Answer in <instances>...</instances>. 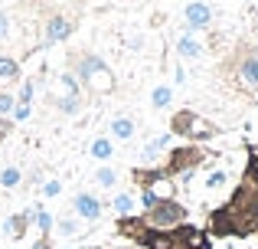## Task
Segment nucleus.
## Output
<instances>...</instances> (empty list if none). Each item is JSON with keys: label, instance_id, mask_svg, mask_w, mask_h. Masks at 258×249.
<instances>
[{"label": "nucleus", "instance_id": "32", "mask_svg": "<svg viewBox=\"0 0 258 249\" xmlns=\"http://www.w3.org/2000/svg\"><path fill=\"white\" fill-rule=\"evenodd\" d=\"M173 82H176V85H183V82H186V72H183L180 66H176V69H173Z\"/></svg>", "mask_w": 258, "mask_h": 249}, {"label": "nucleus", "instance_id": "12", "mask_svg": "<svg viewBox=\"0 0 258 249\" xmlns=\"http://www.w3.org/2000/svg\"><path fill=\"white\" fill-rule=\"evenodd\" d=\"M88 154H92L95 161H111V158H114V144H111V138H95V141H92V147H88Z\"/></svg>", "mask_w": 258, "mask_h": 249}, {"label": "nucleus", "instance_id": "33", "mask_svg": "<svg viewBox=\"0 0 258 249\" xmlns=\"http://www.w3.org/2000/svg\"><path fill=\"white\" fill-rule=\"evenodd\" d=\"M7 131H10V122H7V118H0V138H4Z\"/></svg>", "mask_w": 258, "mask_h": 249}, {"label": "nucleus", "instance_id": "16", "mask_svg": "<svg viewBox=\"0 0 258 249\" xmlns=\"http://www.w3.org/2000/svg\"><path fill=\"white\" fill-rule=\"evenodd\" d=\"M33 223L39 226V233H43V236H49L52 226H56V217H52L49 210H43V207H33Z\"/></svg>", "mask_w": 258, "mask_h": 249}, {"label": "nucleus", "instance_id": "5", "mask_svg": "<svg viewBox=\"0 0 258 249\" xmlns=\"http://www.w3.org/2000/svg\"><path fill=\"white\" fill-rule=\"evenodd\" d=\"M72 213H76L79 220H101V213H105V204H101L95 193L79 190L76 197H72Z\"/></svg>", "mask_w": 258, "mask_h": 249}, {"label": "nucleus", "instance_id": "31", "mask_svg": "<svg viewBox=\"0 0 258 249\" xmlns=\"http://www.w3.org/2000/svg\"><path fill=\"white\" fill-rule=\"evenodd\" d=\"M30 249H52V243H49V236H39L36 243H33Z\"/></svg>", "mask_w": 258, "mask_h": 249}, {"label": "nucleus", "instance_id": "27", "mask_svg": "<svg viewBox=\"0 0 258 249\" xmlns=\"http://www.w3.org/2000/svg\"><path fill=\"white\" fill-rule=\"evenodd\" d=\"M59 193H62V180L52 177V180H46V184H43V197H59Z\"/></svg>", "mask_w": 258, "mask_h": 249}, {"label": "nucleus", "instance_id": "20", "mask_svg": "<svg viewBox=\"0 0 258 249\" xmlns=\"http://www.w3.org/2000/svg\"><path fill=\"white\" fill-rule=\"evenodd\" d=\"M111 207H114V213H118V217H131V210H134V197H131V193H114Z\"/></svg>", "mask_w": 258, "mask_h": 249}, {"label": "nucleus", "instance_id": "25", "mask_svg": "<svg viewBox=\"0 0 258 249\" xmlns=\"http://www.w3.org/2000/svg\"><path fill=\"white\" fill-rule=\"evenodd\" d=\"M62 89H66V95H82V82L72 72H62Z\"/></svg>", "mask_w": 258, "mask_h": 249}, {"label": "nucleus", "instance_id": "22", "mask_svg": "<svg viewBox=\"0 0 258 249\" xmlns=\"http://www.w3.org/2000/svg\"><path fill=\"white\" fill-rule=\"evenodd\" d=\"M245 184L258 190V147L248 151V167H245Z\"/></svg>", "mask_w": 258, "mask_h": 249}, {"label": "nucleus", "instance_id": "29", "mask_svg": "<svg viewBox=\"0 0 258 249\" xmlns=\"http://www.w3.org/2000/svg\"><path fill=\"white\" fill-rule=\"evenodd\" d=\"M30 118V105H17L13 109V122H26Z\"/></svg>", "mask_w": 258, "mask_h": 249}, {"label": "nucleus", "instance_id": "11", "mask_svg": "<svg viewBox=\"0 0 258 249\" xmlns=\"http://www.w3.org/2000/svg\"><path fill=\"white\" fill-rule=\"evenodd\" d=\"M30 220H33V210H23V213H13L10 220L4 223L7 236H23L26 230H30Z\"/></svg>", "mask_w": 258, "mask_h": 249}, {"label": "nucleus", "instance_id": "1", "mask_svg": "<svg viewBox=\"0 0 258 249\" xmlns=\"http://www.w3.org/2000/svg\"><path fill=\"white\" fill-rule=\"evenodd\" d=\"M72 76L85 85V89H101V92H111L114 89V79H111V69L105 66V59L95 56V53H82L76 59V72Z\"/></svg>", "mask_w": 258, "mask_h": 249}, {"label": "nucleus", "instance_id": "2", "mask_svg": "<svg viewBox=\"0 0 258 249\" xmlns=\"http://www.w3.org/2000/svg\"><path fill=\"white\" fill-rule=\"evenodd\" d=\"M183 220H186V207L176 204L173 197H164L154 210H147L144 223L151 230H176V226H183Z\"/></svg>", "mask_w": 258, "mask_h": 249}, {"label": "nucleus", "instance_id": "8", "mask_svg": "<svg viewBox=\"0 0 258 249\" xmlns=\"http://www.w3.org/2000/svg\"><path fill=\"white\" fill-rule=\"evenodd\" d=\"M176 56H183V59H200L203 56V43L193 36V33H183V36H176Z\"/></svg>", "mask_w": 258, "mask_h": 249}, {"label": "nucleus", "instance_id": "24", "mask_svg": "<svg viewBox=\"0 0 258 249\" xmlns=\"http://www.w3.org/2000/svg\"><path fill=\"white\" fill-rule=\"evenodd\" d=\"M13 109H17V95L13 92H0V118L13 115Z\"/></svg>", "mask_w": 258, "mask_h": 249}, {"label": "nucleus", "instance_id": "7", "mask_svg": "<svg viewBox=\"0 0 258 249\" xmlns=\"http://www.w3.org/2000/svg\"><path fill=\"white\" fill-rule=\"evenodd\" d=\"M200 161H203V151L196 144H189V147H180V151L170 154V164H167L164 171H167V177H170V174H183V171H189V167H196Z\"/></svg>", "mask_w": 258, "mask_h": 249}, {"label": "nucleus", "instance_id": "14", "mask_svg": "<svg viewBox=\"0 0 258 249\" xmlns=\"http://www.w3.org/2000/svg\"><path fill=\"white\" fill-rule=\"evenodd\" d=\"M23 184V171H20L17 164H7L0 167V187H7V190H13V187Z\"/></svg>", "mask_w": 258, "mask_h": 249}, {"label": "nucleus", "instance_id": "15", "mask_svg": "<svg viewBox=\"0 0 258 249\" xmlns=\"http://www.w3.org/2000/svg\"><path fill=\"white\" fill-rule=\"evenodd\" d=\"M170 102H173V89L170 85H154V92H151V105L157 112H164V109H170Z\"/></svg>", "mask_w": 258, "mask_h": 249}, {"label": "nucleus", "instance_id": "6", "mask_svg": "<svg viewBox=\"0 0 258 249\" xmlns=\"http://www.w3.org/2000/svg\"><path fill=\"white\" fill-rule=\"evenodd\" d=\"M183 23H186V33L206 30V26L213 23V7L203 4V0H193V4H186V10H183Z\"/></svg>", "mask_w": 258, "mask_h": 249}, {"label": "nucleus", "instance_id": "3", "mask_svg": "<svg viewBox=\"0 0 258 249\" xmlns=\"http://www.w3.org/2000/svg\"><path fill=\"white\" fill-rule=\"evenodd\" d=\"M216 131H219V128L209 125V122H203L200 115H193V112H176L173 122H170V134H183V138H189V141L213 138Z\"/></svg>", "mask_w": 258, "mask_h": 249}, {"label": "nucleus", "instance_id": "17", "mask_svg": "<svg viewBox=\"0 0 258 249\" xmlns=\"http://www.w3.org/2000/svg\"><path fill=\"white\" fill-rule=\"evenodd\" d=\"M95 184H98V187H105V190L118 187V171H114V167H108V164H101L98 171H95Z\"/></svg>", "mask_w": 258, "mask_h": 249}, {"label": "nucleus", "instance_id": "30", "mask_svg": "<svg viewBox=\"0 0 258 249\" xmlns=\"http://www.w3.org/2000/svg\"><path fill=\"white\" fill-rule=\"evenodd\" d=\"M7 33H10V17L0 10V39H7Z\"/></svg>", "mask_w": 258, "mask_h": 249}, {"label": "nucleus", "instance_id": "28", "mask_svg": "<svg viewBox=\"0 0 258 249\" xmlns=\"http://www.w3.org/2000/svg\"><path fill=\"white\" fill-rule=\"evenodd\" d=\"M222 184H226V171H216V174H209V177H206V187H209V190H219Z\"/></svg>", "mask_w": 258, "mask_h": 249}, {"label": "nucleus", "instance_id": "18", "mask_svg": "<svg viewBox=\"0 0 258 249\" xmlns=\"http://www.w3.org/2000/svg\"><path fill=\"white\" fill-rule=\"evenodd\" d=\"M56 109L62 112V115H79V109H82V95H59Z\"/></svg>", "mask_w": 258, "mask_h": 249}, {"label": "nucleus", "instance_id": "19", "mask_svg": "<svg viewBox=\"0 0 258 249\" xmlns=\"http://www.w3.org/2000/svg\"><path fill=\"white\" fill-rule=\"evenodd\" d=\"M0 79L10 82V79H20V63L13 56H0Z\"/></svg>", "mask_w": 258, "mask_h": 249}, {"label": "nucleus", "instance_id": "9", "mask_svg": "<svg viewBox=\"0 0 258 249\" xmlns=\"http://www.w3.org/2000/svg\"><path fill=\"white\" fill-rule=\"evenodd\" d=\"M134 131H138V125H134L131 115H114L111 118V138L114 141H131Z\"/></svg>", "mask_w": 258, "mask_h": 249}, {"label": "nucleus", "instance_id": "13", "mask_svg": "<svg viewBox=\"0 0 258 249\" xmlns=\"http://www.w3.org/2000/svg\"><path fill=\"white\" fill-rule=\"evenodd\" d=\"M239 76L245 85H258V56H245L239 63Z\"/></svg>", "mask_w": 258, "mask_h": 249}, {"label": "nucleus", "instance_id": "21", "mask_svg": "<svg viewBox=\"0 0 258 249\" xmlns=\"http://www.w3.org/2000/svg\"><path fill=\"white\" fill-rule=\"evenodd\" d=\"M52 230H56L59 236H66V239H69V236H76V233H79V220H76V217H59Z\"/></svg>", "mask_w": 258, "mask_h": 249}, {"label": "nucleus", "instance_id": "4", "mask_svg": "<svg viewBox=\"0 0 258 249\" xmlns=\"http://www.w3.org/2000/svg\"><path fill=\"white\" fill-rule=\"evenodd\" d=\"M72 33H76V20L66 17V13H52L43 26V43L56 46V43H62V39H69Z\"/></svg>", "mask_w": 258, "mask_h": 249}, {"label": "nucleus", "instance_id": "23", "mask_svg": "<svg viewBox=\"0 0 258 249\" xmlns=\"http://www.w3.org/2000/svg\"><path fill=\"white\" fill-rule=\"evenodd\" d=\"M160 200H164V197H160L154 187H144V190H141V207H144V210H154Z\"/></svg>", "mask_w": 258, "mask_h": 249}, {"label": "nucleus", "instance_id": "10", "mask_svg": "<svg viewBox=\"0 0 258 249\" xmlns=\"http://www.w3.org/2000/svg\"><path fill=\"white\" fill-rule=\"evenodd\" d=\"M170 141H173V134H157L154 141H147L144 151H141V161H144V164H154V161L160 158V151H164V147L170 144Z\"/></svg>", "mask_w": 258, "mask_h": 249}, {"label": "nucleus", "instance_id": "26", "mask_svg": "<svg viewBox=\"0 0 258 249\" xmlns=\"http://www.w3.org/2000/svg\"><path fill=\"white\" fill-rule=\"evenodd\" d=\"M33 92H36V82H33V79H26V82L20 85V95H17V105H30V102H33Z\"/></svg>", "mask_w": 258, "mask_h": 249}]
</instances>
